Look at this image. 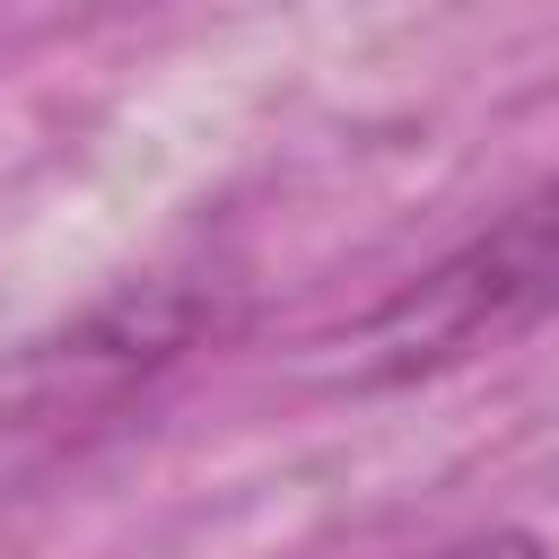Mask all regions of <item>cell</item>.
Wrapping results in <instances>:
<instances>
[{
  "mask_svg": "<svg viewBox=\"0 0 559 559\" xmlns=\"http://www.w3.org/2000/svg\"><path fill=\"white\" fill-rule=\"evenodd\" d=\"M550 314H559V175L542 192H524L515 210H498L480 236H463L445 262H428L411 288H393L358 323L349 376H367V384L437 376Z\"/></svg>",
  "mask_w": 559,
  "mask_h": 559,
  "instance_id": "6da1fadb",
  "label": "cell"
},
{
  "mask_svg": "<svg viewBox=\"0 0 559 559\" xmlns=\"http://www.w3.org/2000/svg\"><path fill=\"white\" fill-rule=\"evenodd\" d=\"M428 559H550L533 533H515V524H489V533H463V542H445V550H428Z\"/></svg>",
  "mask_w": 559,
  "mask_h": 559,
  "instance_id": "7a4b0ae2",
  "label": "cell"
}]
</instances>
